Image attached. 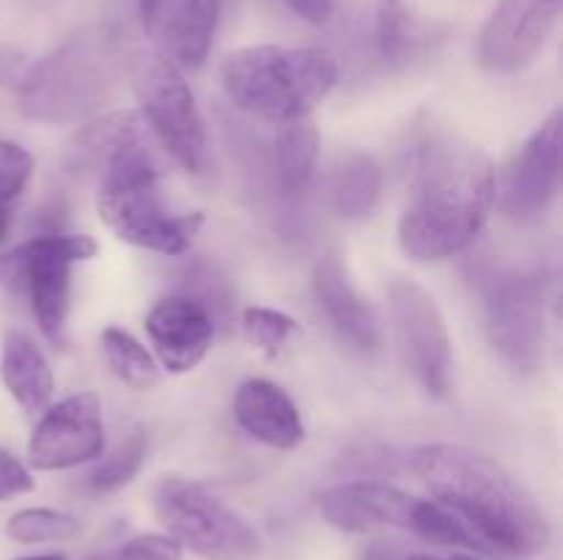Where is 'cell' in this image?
<instances>
[{"mask_svg": "<svg viewBox=\"0 0 563 560\" xmlns=\"http://www.w3.org/2000/svg\"><path fill=\"white\" fill-rule=\"evenodd\" d=\"M495 195V165L482 146L460 135H432L418 152L399 217L401 250L416 261L467 250L487 225Z\"/></svg>", "mask_w": 563, "mask_h": 560, "instance_id": "obj_1", "label": "cell"}, {"mask_svg": "<svg viewBox=\"0 0 563 560\" xmlns=\"http://www.w3.org/2000/svg\"><path fill=\"white\" fill-rule=\"evenodd\" d=\"M410 461L432 497L471 527L484 555L531 558L550 544L542 505L487 453L456 443H432L412 450Z\"/></svg>", "mask_w": 563, "mask_h": 560, "instance_id": "obj_2", "label": "cell"}, {"mask_svg": "<svg viewBox=\"0 0 563 560\" xmlns=\"http://www.w3.org/2000/svg\"><path fill=\"white\" fill-rule=\"evenodd\" d=\"M148 126L110 148L99 163L97 214L121 242L159 253L185 256L201 231V212H174L159 190L163 165Z\"/></svg>", "mask_w": 563, "mask_h": 560, "instance_id": "obj_3", "label": "cell"}, {"mask_svg": "<svg viewBox=\"0 0 563 560\" xmlns=\"http://www.w3.org/2000/svg\"><path fill=\"white\" fill-rule=\"evenodd\" d=\"M335 80L333 55L313 47L256 44L234 49L220 64V86L229 102L269 124L311 115Z\"/></svg>", "mask_w": 563, "mask_h": 560, "instance_id": "obj_4", "label": "cell"}, {"mask_svg": "<svg viewBox=\"0 0 563 560\" xmlns=\"http://www.w3.org/2000/svg\"><path fill=\"white\" fill-rule=\"evenodd\" d=\"M154 514L170 538L203 560H256L262 536L203 483L165 475L154 489Z\"/></svg>", "mask_w": 563, "mask_h": 560, "instance_id": "obj_5", "label": "cell"}, {"mask_svg": "<svg viewBox=\"0 0 563 560\" xmlns=\"http://www.w3.org/2000/svg\"><path fill=\"white\" fill-rule=\"evenodd\" d=\"M86 234H42L0 253V285L22 289L31 300L38 329L49 344H64L71 300V267L97 256Z\"/></svg>", "mask_w": 563, "mask_h": 560, "instance_id": "obj_6", "label": "cell"}, {"mask_svg": "<svg viewBox=\"0 0 563 560\" xmlns=\"http://www.w3.org/2000/svg\"><path fill=\"white\" fill-rule=\"evenodd\" d=\"M132 86L143 121L163 152L170 154L187 173H207V124L179 66L157 49L141 53L132 60Z\"/></svg>", "mask_w": 563, "mask_h": 560, "instance_id": "obj_7", "label": "cell"}, {"mask_svg": "<svg viewBox=\"0 0 563 560\" xmlns=\"http://www.w3.org/2000/svg\"><path fill=\"white\" fill-rule=\"evenodd\" d=\"M110 93V75L104 55L88 38H69L33 69L16 91L25 119L42 124H75L104 104Z\"/></svg>", "mask_w": 563, "mask_h": 560, "instance_id": "obj_8", "label": "cell"}, {"mask_svg": "<svg viewBox=\"0 0 563 560\" xmlns=\"http://www.w3.org/2000/svg\"><path fill=\"white\" fill-rule=\"evenodd\" d=\"M484 333L517 373L537 371L544 349V280L537 272H498L484 285Z\"/></svg>", "mask_w": 563, "mask_h": 560, "instance_id": "obj_9", "label": "cell"}, {"mask_svg": "<svg viewBox=\"0 0 563 560\" xmlns=\"http://www.w3.org/2000/svg\"><path fill=\"white\" fill-rule=\"evenodd\" d=\"M390 316L407 366L432 399H449L454 388V349L443 311L416 280L396 278L388 285Z\"/></svg>", "mask_w": 563, "mask_h": 560, "instance_id": "obj_10", "label": "cell"}, {"mask_svg": "<svg viewBox=\"0 0 563 560\" xmlns=\"http://www.w3.org/2000/svg\"><path fill=\"white\" fill-rule=\"evenodd\" d=\"M104 453L102 401L97 393L66 395L42 412L27 439V464L55 472L97 461Z\"/></svg>", "mask_w": 563, "mask_h": 560, "instance_id": "obj_11", "label": "cell"}, {"mask_svg": "<svg viewBox=\"0 0 563 560\" xmlns=\"http://www.w3.org/2000/svg\"><path fill=\"white\" fill-rule=\"evenodd\" d=\"M561 16V0H498L478 36V64L517 75L542 55Z\"/></svg>", "mask_w": 563, "mask_h": 560, "instance_id": "obj_12", "label": "cell"}, {"mask_svg": "<svg viewBox=\"0 0 563 560\" xmlns=\"http://www.w3.org/2000/svg\"><path fill=\"white\" fill-rule=\"evenodd\" d=\"M561 110H553L517 152L504 190L495 195L500 212L517 223H528L548 212L561 190Z\"/></svg>", "mask_w": 563, "mask_h": 560, "instance_id": "obj_13", "label": "cell"}, {"mask_svg": "<svg viewBox=\"0 0 563 560\" xmlns=\"http://www.w3.org/2000/svg\"><path fill=\"white\" fill-rule=\"evenodd\" d=\"M137 20L157 53L179 69H198L212 49L220 0H137Z\"/></svg>", "mask_w": 563, "mask_h": 560, "instance_id": "obj_14", "label": "cell"}, {"mask_svg": "<svg viewBox=\"0 0 563 560\" xmlns=\"http://www.w3.org/2000/svg\"><path fill=\"white\" fill-rule=\"evenodd\" d=\"M418 497L377 478L341 481L319 492V514L344 533H374L385 527L410 530Z\"/></svg>", "mask_w": 563, "mask_h": 560, "instance_id": "obj_15", "label": "cell"}, {"mask_svg": "<svg viewBox=\"0 0 563 560\" xmlns=\"http://www.w3.org/2000/svg\"><path fill=\"white\" fill-rule=\"evenodd\" d=\"M146 335L159 366L170 373H187L212 349L214 322L196 300L170 294L148 311Z\"/></svg>", "mask_w": 563, "mask_h": 560, "instance_id": "obj_16", "label": "cell"}, {"mask_svg": "<svg viewBox=\"0 0 563 560\" xmlns=\"http://www.w3.org/2000/svg\"><path fill=\"white\" fill-rule=\"evenodd\" d=\"M313 296L341 340L357 351H377L383 344L379 316L372 302L352 283L339 253H324L313 267Z\"/></svg>", "mask_w": 563, "mask_h": 560, "instance_id": "obj_17", "label": "cell"}, {"mask_svg": "<svg viewBox=\"0 0 563 560\" xmlns=\"http://www.w3.org/2000/svg\"><path fill=\"white\" fill-rule=\"evenodd\" d=\"M234 417L247 437L267 448L295 450L306 439L300 410L280 384L269 379H245L234 395Z\"/></svg>", "mask_w": 563, "mask_h": 560, "instance_id": "obj_18", "label": "cell"}, {"mask_svg": "<svg viewBox=\"0 0 563 560\" xmlns=\"http://www.w3.org/2000/svg\"><path fill=\"white\" fill-rule=\"evenodd\" d=\"M0 377L11 399L25 412H44L53 401V368L36 340L20 329H5L3 349H0Z\"/></svg>", "mask_w": 563, "mask_h": 560, "instance_id": "obj_19", "label": "cell"}, {"mask_svg": "<svg viewBox=\"0 0 563 560\" xmlns=\"http://www.w3.org/2000/svg\"><path fill=\"white\" fill-rule=\"evenodd\" d=\"M273 146H269V173L284 195H300L317 176L319 163V130L311 115L275 124Z\"/></svg>", "mask_w": 563, "mask_h": 560, "instance_id": "obj_20", "label": "cell"}, {"mask_svg": "<svg viewBox=\"0 0 563 560\" xmlns=\"http://www.w3.org/2000/svg\"><path fill=\"white\" fill-rule=\"evenodd\" d=\"M383 195V168L366 152L339 157L328 181V203L335 217L363 220L374 212Z\"/></svg>", "mask_w": 563, "mask_h": 560, "instance_id": "obj_21", "label": "cell"}, {"mask_svg": "<svg viewBox=\"0 0 563 560\" xmlns=\"http://www.w3.org/2000/svg\"><path fill=\"white\" fill-rule=\"evenodd\" d=\"M102 351L108 360L110 371L121 379L124 384L135 390H148L157 384L159 366L152 357V351L141 344L132 333L121 327H104L102 329Z\"/></svg>", "mask_w": 563, "mask_h": 560, "instance_id": "obj_22", "label": "cell"}, {"mask_svg": "<svg viewBox=\"0 0 563 560\" xmlns=\"http://www.w3.org/2000/svg\"><path fill=\"white\" fill-rule=\"evenodd\" d=\"M181 280H187V283H181L179 294L196 300L212 316L214 329L229 327L231 313H234V291H231L229 278L214 264L192 261L181 272Z\"/></svg>", "mask_w": 563, "mask_h": 560, "instance_id": "obj_23", "label": "cell"}, {"mask_svg": "<svg viewBox=\"0 0 563 560\" xmlns=\"http://www.w3.org/2000/svg\"><path fill=\"white\" fill-rule=\"evenodd\" d=\"M146 450H148L146 434L143 432L130 434V437H126L124 443L113 450V453H108L104 459L99 456L97 467L88 472L86 486L91 489L93 494L119 492V489H124L126 483H130L132 478L143 470Z\"/></svg>", "mask_w": 563, "mask_h": 560, "instance_id": "obj_24", "label": "cell"}, {"mask_svg": "<svg viewBox=\"0 0 563 560\" xmlns=\"http://www.w3.org/2000/svg\"><path fill=\"white\" fill-rule=\"evenodd\" d=\"M80 519L55 508H22L5 522V533L16 544L71 541L80 533Z\"/></svg>", "mask_w": 563, "mask_h": 560, "instance_id": "obj_25", "label": "cell"}, {"mask_svg": "<svg viewBox=\"0 0 563 560\" xmlns=\"http://www.w3.org/2000/svg\"><path fill=\"white\" fill-rule=\"evenodd\" d=\"M416 25L401 0H379L377 11V49L385 64H407L416 49Z\"/></svg>", "mask_w": 563, "mask_h": 560, "instance_id": "obj_26", "label": "cell"}, {"mask_svg": "<svg viewBox=\"0 0 563 560\" xmlns=\"http://www.w3.org/2000/svg\"><path fill=\"white\" fill-rule=\"evenodd\" d=\"M242 333H245L247 344L267 351V355H275L291 335L300 333V324L284 311L253 305L242 311Z\"/></svg>", "mask_w": 563, "mask_h": 560, "instance_id": "obj_27", "label": "cell"}, {"mask_svg": "<svg viewBox=\"0 0 563 560\" xmlns=\"http://www.w3.org/2000/svg\"><path fill=\"white\" fill-rule=\"evenodd\" d=\"M33 176V157L20 143L0 137V206H11Z\"/></svg>", "mask_w": 563, "mask_h": 560, "instance_id": "obj_28", "label": "cell"}, {"mask_svg": "<svg viewBox=\"0 0 563 560\" xmlns=\"http://www.w3.org/2000/svg\"><path fill=\"white\" fill-rule=\"evenodd\" d=\"M185 549L168 533H141L126 538L104 560H181Z\"/></svg>", "mask_w": 563, "mask_h": 560, "instance_id": "obj_29", "label": "cell"}, {"mask_svg": "<svg viewBox=\"0 0 563 560\" xmlns=\"http://www.w3.org/2000/svg\"><path fill=\"white\" fill-rule=\"evenodd\" d=\"M33 489H36V481H33L31 470L16 456L0 448V503L33 492Z\"/></svg>", "mask_w": 563, "mask_h": 560, "instance_id": "obj_30", "label": "cell"}, {"mask_svg": "<svg viewBox=\"0 0 563 560\" xmlns=\"http://www.w3.org/2000/svg\"><path fill=\"white\" fill-rule=\"evenodd\" d=\"M33 69V58L14 44H0V88L20 91Z\"/></svg>", "mask_w": 563, "mask_h": 560, "instance_id": "obj_31", "label": "cell"}, {"mask_svg": "<svg viewBox=\"0 0 563 560\" xmlns=\"http://www.w3.org/2000/svg\"><path fill=\"white\" fill-rule=\"evenodd\" d=\"M284 3L311 25H324L333 14V0H284Z\"/></svg>", "mask_w": 563, "mask_h": 560, "instance_id": "obj_32", "label": "cell"}, {"mask_svg": "<svg viewBox=\"0 0 563 560\" xmlns=\"http://www.w3.org/2000/svg\"><path fill=\"white\" fill-rule=\"evenodd\" d=\"M407 552L396 541H374L363 552V560H405Z\"/></svg>", "mask_w": 563, "mask_h": 560, "instance_id": "obj_33", "label": "cell"}, {"mask_svg": "<svg viewBox=\"0 0 563 560\" xmlns=\"http://www.w3.org/2000/svg\"><path fill=\"white\" fill-rule=\"evenodd\" d=\"M11 228V206H0V242L9 236Z\"/></svg>", "mask_w": 563, "mask_h": 560, "instance_id": "obj_34", "label": "cell"}, {"mask_svg": "<svg viewBox=\"0 0 563 560\" xmlns=\"http://www.w3.org/2000/svg\"><path fill=\"white\" fill-rule=\"evenodd\" d=\"M405 560H456V555L451 558H438V555H423V552H407Z\"/></svg>", "mask_w": 563, "mask_h": 560, "instance_id": "obj_35", "label": "cell"}, {"mask_svg": "<svg viewBox=\"0 0 563 560\" xmlns=\"http://www.w3.org/2000/svg\"><path fill=\"white\" fill-rule=\"evenodd\" d=\"M16 560H66V555L47 552V555H31V558H16Z\"/></svg>", "mask_w": 563, "mask_h": 560, "instance_id": "obj_36", "label": "cell"}, {"mask_svg": "<svg viewBox=\"0 0 563 560\" xmlns=\"http://www.w3.org/2000/svg\"><path fill=\"white\" fill-rule=\"evenodd\" d=\"M456 560H484V558H478V555H456Z\"/></svg>", "mask_w": 563, "mask_h": 560, "instance_id": "obj_37", "label": "cell"}]
</instances>
